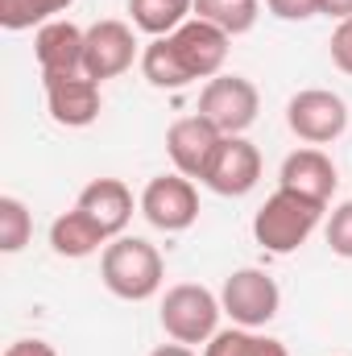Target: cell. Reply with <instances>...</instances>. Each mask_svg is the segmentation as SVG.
<instances>
[{
    "label": "cell",
    "instance_id": "4",
    "mask_svg": "<svg viewBox=\"0 0 352 356\" xmlns=\"http://www.w3.org/2000/svg\"><path fill=\"white\" fill-rule=\"evenodd\" d=\"M220 311L224 307L207 286L182 282L175 290H166V298H162V327L175 344H207L216 336Z\"/></svg>",
    "mask_w": 352,
    "mask_h": 356
},
{
    "label": "cell",
    "instance_id": "10",
    "mask_svg": "<svg viewBox=\"0 0 352 356\" xmlns=\"http://www.w3.org/2000/svg\"><path fill=\"white\" fill-rule=\"evenodd\" d=\"M137 58V38L125 21H95L88 29V42H83V71H88L95 83L104 79H116L133 67Z\"/></svg>",
    "mask_w": 352,
    "mask_h": 356
},
{
    "label": "cell",
    "instance_id": "18",
    "mask_svg": "<svg viewBox=\"0 0 352 356\" xmlns=\"http://www.w3.org/2000/svg\"><path fill=\"white\" fill-rule=\"evenodd\" d=\"M133 25L150 38H166L178 25H186V13H195V0H129Z\"/></svg>",
    "mask_w": 352,
    "mask_h": 356
},
{
    "label": "cell",
    "instance_id": "15",
    "mask_svg": "<svg viewBox=\"0 0 352 356\" xmlns=\"http://www.w3.org/2000/svg\"><path fill=\"white\" fill-rule=\"evenodd\" d=\"M75 207L88 211L91 220L108 232V241H112V236H120L125 224L133 220V191H129L120 178H95V182H88V186L79 191V203H75Z\"/></svg>",
    "mask_w": 352,
    "mask_h": 356
},
{
    "label": "cell",
    "instance_id": "2",
    "mask_svg": "<svg viewBox=\"0 0 352 356\" xmlns=\"http://www.w3.org/2000/svg\"><path fill=\"white\" fill-rule=\"evenodd\" d=\"M162 253L141 241V236H116L112 245H104V257H99V277L104 286L125 298V302H145L162 290Z\"/></svg>",
    "mask_w": 352,
    "mask_h": 356
},
{
    "label": "cell",
    "instance_id": "12",
    "mask_svg": "<svg viewBox=\"0 0 352 356\" xmlns=\"http://www.w3.org/2000/svg\"><path fill=\"white\" fill-rule=\"evenodd\" d=\"M46 83V108L67 129H88L99 116V83L88 71L79 75H42Z\"/></svg>",
    "mask_w": 352,
    "mask_h": 356
},
{
    "label": "cell",
    "instance_id": "27",
    "mask_svg": "<svg viewBox=\"0 0 352 356\" xmlns=\"http://www.w3.org/2000/svg\"><path fill=\"white\" fill-rule=\"evenodd\" d=\"M150 356H195L186 344H162V348H154Z\"/></svg>",
    "mask_w": 352,
    "mask_h": 356
},
{
    "label": "cell",
    "instance_id": "19",
    "mask_svg": "<svg viewBox=\"0 0 352 356\" xmlns=\"http://www.w3.org/2000/svg\"><path fill=\"white\" fill-rule=\"evenodd\" d=\"M203 356H290V353L278 340L253 336V327H228V332H216L207 340Z\"/></svg>",
    "mask_w": 352,
    "mask_h": 356
},
{
    "label": "cell",
    "instance_id": "11",
    "mask_svg": "<svg viewBox=\"0 0 352 356\" xmlns=\"http://www.w3.org/2000/svg\"><path fill=\"white\" fill-rule=\"evenodd\" d=\"M257 178H262V154H257V145L245 141V137H224L220 149H216V158H211V166H207V175H203V182L216 195L237 199V195H249L257 186Z\"/></svg>",
    "mask_w": 352,
    "mask_h": 356
},
{
    "label": "cell",
    "instance_id": "8",
    "mask_svg": "<svg viewBox=\"0 0 352 356\" xmlns=\"http://www.w3.org/2000/svg\"><path fill=\"white\" fill-rule=\"evenodd\" d=\"M141 216L162 228V232H182L199 220V195L186 175H162L150 178V186L141 191Z\"/></svg>",
    "mask_w": 352,
    "mask_h": 356
},
{
    "label": "cell",
    "instance_id": "16",
    "mask_svg": "<svg viewBox=\"0 0 352 356\" xmlns=\"http://www.w3.org/2000/svg\"><path fill=\"white\" fill-rule=\"evenodd\" d=\"M50 245H54V253L58 257H71V261H79V257H91L99 245H108V232L91 220L88 211H67V216H58L54 224H50Z\"/></svg>",
    "mask_w": 352,
    "mask_h": 356
},
{
    "label": "cell",
    "instance_id": "24",
    "mask_svg": "<svg viewBox=\"0 0 352 356\" xmlns=\"http://www.w3.org/2000/svg\"><path fill=\"white\" fill-rule=\"evenodd\" d=\"M332 63H336L344 75H352V17L340 21L336 33H332Z\"/></svg>",
    "mask_w": 352,
    "mask_h": 356
},
{
    "label": "cell",
    "instance_id": "21",
    "mask_svg": "<svg viewBox=\"0 0 352 356\" xmlns=\"http://www.w3.org/2000/svg\"><path fill=\"white\" fill-rule=\"evenodd\" d=\"M29 236H33V220H29L25 203L4 195L0 199V253H21L29 245Z\"/></svg>",
    "mask_w": 352,
    "mask_h": 356
},
{
    "label": "cell",
    "instance_id": "17",
    "mask_svg": "<svg viewBox=\"0 0 352 356\" xmlns=\"http://www.w3.org/2000/svg\"><path fill=\"white\" fill-rule=\"evenodd\" d=\"M195 17L224 29L228 38H241L257 25L262 17V0H195Z\"/></svg>",
    "mask_w": 352,
    "mask_h": 356
},
{
    "label": "cell",
    "instance_id": "3",
    "mask_svg": "<svg viewBox=\"0 0 352 356\" xmlns=\"http://www.w3.org/2000/svg\"><path fill=\"white\" fill-rule=\"evenodd\" d=\"M323 203H311L294 191H282L265 199V207L253 216V236L265 253H294L319 224Z\"/></svg>",
    "mask_w": 352,
    "mask_h": 356
},
{
    "label": "cell",
    "instance_id": "22",
    "mask_svg": "<svg viewBox=\"0 0 352 356\" xmlns=\"http://www.w3.org/2000/svg\"><path fill=\"white\" fill-rule=\"evenodd\" d=\"M328 245H332L336 257H349L352 261V199L332 211V220H328Z\"/></svg>",
    "mask_w": 352,
    "mask_h": 356
},
{
    "label": "cell",
    "instance_id": "1",
    "mask_svg": "<svg viewBox=\"0 0 352 356\" xmlns=\"http://www.w3.org/2000/svg\"><path fill=\"white\" fill-rule=\"evenodd\" d=\"M228 58V33L207 21H186L175 33L154 38L141 50V75L162 91H178L195 79H216Z\"/></svg>",
    "mask_w": 352,
    "mask_h": 356
},
{
    "label": "cell",
    "instance_id": "13",
    "mask_svg": "<svg viewBox=\"0 0 352 356\" xmlns=\"http://www.w3.org/2000/svg\"><path fill=\"white\" fill-rule=\"evenodd\" d=\"M83 42L88 29L71 25V21H46L33 38V54L42 75H79L83 71Z\"/></svg>",
    "mask_w": 352,
    "mask_h": 356
},
{
    "label": "cell",
    "instance_id": "23",
    "mask_svg": "<svg viewBox=\"0 0 352 356\" xmlns=\"http://www.w3.org/2000/svg\"><path fill=\"white\" fill-rule=\"evenodd\" d=\"M265 8L278 21H307V17L323 13V0H265Z\"/></svg>",
    "mask_w": 352,
    "mask_h": 356
},
{
    "label": "cell",
    "instance_id": "20",
    "mask_svg": "<svg viewBox=\"0 0 352 356\" xmlns=\"http://www.w3.org/2000/svg\"><path fill=\"white\" fill-rule=\"evenodd\" d=\"M75 0H0V25L4 29H33L46 25L54 13H67Z\"/></svg>",
    "mask_w": 352,
    "mask_h": 356
},
{
    "label": "cell",
    "instance_id": "26",
    "mask_svg": "<svg viewBox=\"0 0 352 356\" xmlns=\"http://www.w3.org/2000/svg\"><path fill=\"white\" fill-rule=\"evenodd\" d=\"M323 13L336 17V21H349L352 17V0H323Z\"/></svg>",
    "mask_w": 352,
    "mask_h": 356
},
{
    "label": "cell",
    "instance_id": "9",
    "mask_svg": "<svg viewBox=\"0 0 352 356\" xmlns=\"http://www.w3.org/2000/svg\"><path fill=\"white\" fill-rule=\"evenodd\" d=\"M220 141H224V133H220L207 116H199V112H195V116H182V120H175V124L166 129V154H170L175 170L186 175V178H199V182L207 175V166H211Z\"/></svg>",
    "mask_w": 352,
    "mask_h": 356
},
{
    "label": "cell",
    "instance_id": "14",
    "mask_svg": "<svg viewBox=\"0 0 352 356\" xmlns=\"http://www.w3.org/2000/svg\"><path fill=\"white\" fill-rule=\"evenodd\" d=\"M278 182H282V191H294V195L328 207V199L336 195V182L340 178H336V166H332V158L323 149H294L282 162Z\"/></svg>",
    "mask_w": 352,
    "mask_h": 356
},
{
    "label": "cell",
    "instance_id": "6",
    "mask_svg": "<svg viewBox=\"0 0 352 356\" xmlns=\"http://www.w3.org/2000/svg\"><path fill=\"white\" fill-rule=\"evenodd\" d=\"M220 307L237 327H265L282 307V290L265 269H237L220 290Z\"/></svg>",
    "mask_w": 352,
    "mask_h": 356
},
{
    "label": "cell",
    "instance_id": "7",
    "mask_svg": "<svg viewBox=\"0 0 352 356\" xmlns=\"http://www.w3.org/2000/svg\"><path fill=\"white\" fill-rule=\"evenodd\" d=\"M286 124H290L294 137H303L311 145H328L349 129V108H344V99L336 91L311 88V91H298L286 104Z\"/></svg>",
    "mask_w": 352,
    "mask_h": 356
},
{
    "label": "cell",
    "instance_id": "5",
    "mask_svg": "<svg viewBox=\"0 0 352 356\" xmlns=\"http://www.w3.org/2000/svg\"><path fill=\"white\" fill-rule=\"evenodd\" d=\"M262 95L245 75H216L199 95V116H207L224 137H241L257 120Z\"/></svg>",
    "mask_w": 352,
    "mask_h": 356
},
{
    "label": "cell",
    "instance_id": "25",
    "mask_svg": "<svg viewBox=\"0 0 352 356\" xmlns=\"http://www.w3.org/2000/svg\"><path fill=\"white\" fill-rule=\"evenodd\" d=\"M4 356H58L46 340H17V344H8Z\"/></svg>",
    "mask_w": 352,
    "mask_h": 356
}]
</instances>
